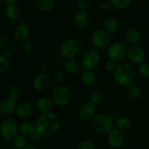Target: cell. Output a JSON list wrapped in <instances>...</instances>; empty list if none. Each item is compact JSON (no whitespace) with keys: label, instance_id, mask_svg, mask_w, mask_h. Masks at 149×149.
<instances>
[{"label":"cell","instance_id":"d6a6232c","mask_svg":"<svg viewBox=\"0 0 149 149\" xmlns=\"http://www.w3.org/2000/svg\"><path fill=\"white\" fill-rule=\"evenodd\" d=\"M66 79V75H65V71H57L54 75V80L57 85H63Z\"/></svg>","mask_w":149,"mask_h":149},{"label":"cell","instance_id":"d6986e66","mask_svg":"<svg viewBox=\"0 0 149 149\" xmlns=\"http://www.w3.org/2000/svg\"><path fill=\"white\" fill-rule=\"evenodd\" d=\"M53 106L54 103L52 98H49L47 96L39 97L36 103V109L39 113H41V114L52 112Z\"/></svg>","mask_w":149,"mask_h":149},{"label":"cell","instance_id":"e575fe53","mask_svg":"<svg viewBox=\"0 0 149 149\" xmlns=\"http://www.w3.org/2000/svg\"><path fill=\"white\" fill-rule=\"evenodd\" d=\"M22 47L23 49L27 53H31L35 49V44L33 43V41L30 39H27L24 42L22 43Z\"/></svg>","mask_w":149,"mask_h":149},{"label":"cell","instance_id":"f6af8a7d","mask_svg":"<svg viewBox=\"0 0 149 149\" xmlns=\"http://www.w3.org/2000/svg\"><path fill=\"white\" fill-rule=\"evenodd\" d=\"M23 149H37V148H36L35 145H33V144L32 143H30V144H27V145H26Z\"/></svg>","mask_w":149,"mask_h":149},{"label":"cell","instance_id":"c3c4849f","mask_svg":"<svg viewBox=\"0 0 149 149\" xmlns=\"http://www.w3.org/2000/svg\"><path fill=\"white\" fill-rule=\"evenodd\" d=\"M0 149H3L2 148H1V147H0Z\"/></svg>","mask_w":149,"mask_h":149},{"label":"cell","instance_id":"ab89813d","mask_svg":"<svg viewBox=\"0 0 149 149\" xmlns=\"http://www.w3.org/2000/svg\"><path fill=\"white\" fill-rule=\"evenodd\" d=\"M9 42V37L7 34H0V51L2 50L5 47H7Z\"/></svg>","mask_w":149,"mask_h":149},{"label":"cell","instance_id":"9c48e42d","mask_svg":"<svg viewBox=\"0 0 149 149\" xmlns=\"http://www.w3.org/2000/svg\"><path fill=\"white\" fill-rule=\"evenodd\" d=\"M127 51V49L124 44L116 42L111 44L110 46L107 48L106 54L109 59L118 63L126 58Z\"/></svg>","mask_w":149,"mask_h":149},{"label":"cell","instance_id":"f35d334b","mask_svg":"<svg viewBox=\"0 0 149 149\" xmlns=\"http://www.w3.org/2000/svg\"><path fill=\"white\" fill-rule=\"evenodd\" d=\"M13 54H14V51H13V48L10 47H5L1 52V55L7 59H10L13 56Z\"/></svg>","mask_w":149,"mask_h":149},{"label":"cell","instance_id":"6da1fadb","mask_svg":"<svg viewBox=\"0 0 149 149\" xmlns=\"http://www.w3.org/2000/svg\"><path fill=\"white\" fill-rule=\"evenodd\" d=\"M36 132L43 137H50L58 132L61 127V119L54 112L41 114L35 122Z\"/></svg>","mask_w":149,"mask_h":149},{"label":"cell","instance_id":"7402d4cb","mask_svg":"<svg viewBox=\"0 0 149 149\" xmlns=\"http://www.w3.org/2000/svg\"><path fill=\"white\" fill-rule=\"evenodd\" d=\"M36 131L35 124L30 121H24L18 125V132L25 137L30 138Z\"/></svg>","mask_w":149,"mask_h":149},{"label":"cell","instance_id":"1f68e13d","mask_svg":"<svg viewBox=\"0 0 149 149\" xmlns=\"http://www.w3.org/2000/svg\"><path fill=\"white\" fill-rule=\"evenodd\" d=\"M138 72L140 75L145 79L149 78V63L144 62L138 65Z\"/></svg>","mask_w":149,"mask_h":149},{"label":"cell","instance_id":"5bb4252c","mask_svg":"<svg viewBox=\"0 0 149 149\" xmlns=\"http://www.w3.org/2000/svg\"><path fill=\"white\" fill-rule=\"evenodd\" d=\"M34 108L30 102H22L16 106L15 113L20 119H27L33 115Z\"/></svg>","mask_w":149,"mask_h":149},{"label":"cell","instance_id":"30bf717a","mask_svg":"<svg viewBox=\"0 0 149 149\" xmlns=\"http://www.w3.org/2000/svg\"><path fill=\"white\" fill-rule=\"evenodd\" d=\"M126 58L129 63L132 65H138L145 62L146 58V52L141 46L135 45L130 47L127 51Z\"/></svg>","mask_w":149,"mask_h":149},{"label":"cell","instance_id":"603a6c76","mask_svg":"<svg viewBox=\"0 0 149 149\" xmlns=\"http://www.w3.org/2000/svg\"><path fill=\"white\" fill-rule=\"evenodd\" d=\"M81 79L84 85L87 87H91L94 85L97 81V76L93 71L84 70L81 73Z\"/></svg>","mask_w":149,"mask_h":149},{"label":"cell","instance_id":"bcb514c9","mask_svg":"<svg viewBox=\"0 0 149 149\" xmlns=\"http://www.w3.org/2000/svg\"><path fill=\"white\" fill-rule=\"evenodd\" d=\"M4 2H5L7 4H15L16 1L17 0H2Z\"/></svg>","mask_w":149,"mask_h":149},{"label":"cell","instance_id":"7bdbcfd3","mask_svg":"<svg viewBox=\"0 0 149 149\" xmlns=\"http://www.w3.org/2000/svg\"><path fill=\"white\" fill-rule=\"evenodd\" d=\"M42 138V137L36 131V132H35L29 138H30L31 141H33V142H38V141H40Z\"/></svg>","mask_w":149,"mask_h":149},{"label":"cell","instance_id":"484cf974","mask_svg":"<svg viewBox=\"0 0 149 149\" xmlns=\"http://www.w3.org/2000/svg\"><path fill=\"white\" fill-rule=\"evenodd\" d=\"M37 8L42 13L49 12L53 7L55 0H34Z\"/></svg>","mask_w":149,"mask_h":149},{"label":"cell","instance_id":"b9f144b4","mask_svg":"<svg viewBox=\"0 0 149 149\" xmlns=\"http://www.w3.org/2000/svg\"><path fill=\"white\" fill-rule=\"evenodd\" d=\"M51 63L48 61H45L42 63L41 64V68H42V72L44 73H48L49 69L51 68Z\"/></svg>","mask_w":149,"mask_h":149},{"label":"cell","instance_id":"ba28073f","mask_svg":"<svg viewBox=\"0 0 149 149\" xmlns=\"http://www.w3.org/2000/svg\"><path fill=\"white\" fill-rule=\"evenodd\" d=\"M92 43L97 49H107L111 44V36L104 29H97L92 35Z\"/></svg>","mask_w":149,"mask_h":149},{"label":"cell","instance_id":"7c38bea8","mask_svg":"<svg viewBox=\"0 0 149 149\" xmlns=\"http://www.w3.org/2000/svg\"><path fill=\"white\" fill-rule=\"evenodd\" d=\"M97 114V108L90 100L84 102L78 111V116L81 120L91 121Z\"/></svg>","mask_w":149,"mask_h":149},{"label":"cell","instance_id":"60d3db41","mask_svg":"<svg viewBox=\"0 0 149 149\" xmlns=\"http://www.w3.org/2000/svg\"><path fill=\"white\" fill-rule=\"evenodd\" d=\"M111 5L109 3V1H103V2L100 3V6H99V8L100 10L103 13H107V12L110 11V10L111 9Z\"/></svg>","mask_w":149,"mask_h":149},{"label":"cell","instance_id":"44dd1931","mask_svg":"<svg viewBox=\"0 0 149 149\" xmlns=\"http://www.w3.org/2000/svg\"><path fill=\"white\" fill-rule=\"evenodd\" d=\"M5 16L8 20L15 21L18 20L21 15V10L16 4H7L4 9Z\"/></svg>","mask_w":149,"mask_h":149},{"label":"cell","instance_id":"7dc6e473","mask_svg":"<svg viewBox=\"0 0 149 149\" xmlns=\"http://www.w3.org/2000/svg\"><path fill=\"white\" fill-rule=\"evenodd\" d=\"M4 149H17V148H16L15 147V146L12 143V144H8V145L6 146L5 148Z\"/></svg>","mask_w":149,"mask_h":149},{"label":"cell","instance_id":"d4e9b609","mask_svg":"<svg viewBox=\"0 0 149 149\" xmlns=\"http://www.w3.org/2000/svg\"><path fill=\"white\" fill-rule=\"evenodd\" d=\"M114 127L119 130L125 132L131 127V122L126 116H120L118 119L114 120Z\"/></svg>","mask_w":149,"mask_h":149},{"label":"cell","instance_id":"8fae6325","mask_svg":"<svg viewBox=\"0 0 149 149\" xmlns=\"http://www.w3.org/2000/svg\"><path fill=\"white\" fill-rule=\"evenodd\" d=\"M106 141L108 144L113 148H119L124 145L125 136L124 132L113 128L108 134H106Z\"/></svg>","mask_w":149,"mask_h":149},{"label":"cell","instance_id":"9a60e30c","mask_svg":"<svg viewBox=\"0 0 149 149\" xmlns=\"http://www.w3.org/2000/svg\"><path fill=\"white\" fill-rule=\"evenodd\" d=\"M30 35V29L26 23H19L15 27L13 31V38L20 43H23L29 39Z\"/></svg>","mask_w":149,"mask_h":149},{"label":"cell","instance_id":"4dcf8cb0","mask_svg":"<svg viewBox=\"0 0 149 149\" xmlns=\"http://www.w3.org/2000/svg\"><path fill=\"white\" fill-rule=\"evenodd\" d=\"M13 144L15 146L17 149H23L27 145V141H26V137L17 134L13 140Z\"/></svg>","mask_w":149,"mask_h":149},{"label":"cell","instance_id":"2e32d148","mask_svg":"<svg viewBox=\"0 0 149 149\" xmlns=\"http://www.w3.org/2000/svg\"><path fill=\"white\" fill-rule=\"evenodd\" d=\"M16 102L10 99V97L4 99L0 102V117H8L13 113L16 109Z\"/></svg>","mask_w":149,"mask_h":149},{"label":"cell","instance_id":"ee69618b","mask_svg":"<svg viewBox=\"0 0 149 149\" xmlns=\"http://www.w3.org/2000/svg\"><path fill=\"white\" fill-rule=\"evenodd\" d=\"M111 116L112 119H113V120H116V119H118V118L120 116V115H119V112L116 111H112L111 113Z\"/></svg>","mask_w":149,"mask_h":149},{"label":"cell","instance_id":"5b68a950","mask_svg":"<svg viewBox=\"0 0 149 149\" xmlns=\"http://www.w3.org/2000/svg\"><path fill=\"white\" fill-rule=\"evenodd\" d=\"M71 93L65 85H57L52 93V100L54 105L58 107H64L70 103Z\"/></svg>","mask_w":149,"mask_h":149},{"label":"cell","instance_id":"277c9868","mask_svg":"<svg viewBox=\"0 0 149 149\" xmlns=\"http://www.w3.org/2000/svg\"><path fill=\"white\" fill-rule=\"evenodd\" d=\"M81 50V44L75 39H67L59 47L60 56L64 61L74 60Z\"/></svg>","mask_w":149,"mask_h":149},{"label":"cell","instance_id":"3957f363","mask_svg":"<svg viewBox=\"0 0 149 149\" xmlns=\"http://www.w3.org/2000/svg\"><path fill=\"white\" fill-rule=\"evenodd\" d=\"M91 125L95 132L100 134H108L114 128V120L110 114L97 113L91 120Z\"/></svg>","mask_w":149,"mask_h":149},{"label":"cell","instance_id":"cb8c5ba5","mask_svg":"<svg viewBox=\"0 0 149 149\" xmlns=\"http://www.w3.org/2000/svg\"><path fill=\"white\" fill-rule=\"evenodd\" d=\"M63 69L65 74L74 76L79 74L80 71V67L74 60H68V61H64Z\"/></svg>","mask_w":149,"mask_h":149},{"label":"cell","instance_id":"836d02e7","mask_svg":"<svg viewBox=\"0 0 149 149\" xmlns=\"http://www.w3.org/2000/svg\"><path fill=\"white\" fill-rule=\"evenodd\" d=\"M10 68V62L9 59L4 58L0 54V74H4L8 71Z\"/></svg>","mask_w":149,"mask_h":149},{"label":"cell","instance_id":"83f0119b","mask_svg":"<svg viewBox=\"0 0 149 149\" xmlns=\"http://www.w3.org/2000/svg\"><path fill=\"white\" fill-rule=\"evenodd\" d=\"M21 87L17 84H13L10 88V93H9V97L14 100L15 102L17 101L21 95Z\"/></svg>","mask_w":149,"mask_h":149},{"label":"cell","instance_id":"d590c367","mask_svg":"<svg viewBox=\"0 0 149 149\" xmlns=\"http://www.w3.org/2000/svg\"><path fill=\"white\" fill-rule=\"evenodd\" d=\"M77 149H95V147L91 141L84 140L79 143Z\"/></svg>","mask_w":149,"mask_h":149},{"label":"cell","instance_id":"52a82bcc","mask_svg":"<svg viewBox=\"0 0 149 149\" xmlns=\"http://www.w3.org/2000/svg\"><path fill=\"white\" fill-rule=\"evenodd\" d=\"M100 55L98 52L93 49H87L84 51L81 57V65L84 70L93 71L97 68L100 63Z\"/></svg>","mask_w":149,"mask_h":149},{"label":"cell","instance_id":"ffe728a7","mask_svg":"<svg viewBox=\"0 0 149 149\" xmlns=\"http://www.w3.org/2000/svg\"><path fill=\"white\" fill-rule=\"evenodd\" d=\"M103 26H104V30H106L110 35H112L119 31L120 25L116 17L113 16H109L105 18Z\"/></svg>","mask_w":149,"mask_h":149},{"label":"cell","instance_id":"e0dca14e","mask_svg":"<svg viewBox=\"0 0 149 149\" xmlns=\"http://www.w3.org/2000/svg\"><path fill=\"white\" fill-rule=\"evenodd\" d=\"M73 23L78 30H84L87 29L90 23V18L87 12L78 11L74 16Z\"/></svg>","mask_w":149,"mask_h":149},{"label":"cell","instance_id":"74e56055","mask_svg":"<svg viewBox=\"0 0 149 149\" xmlns=\"http://www.w3.org/2000/svg\"><path fill=\"white\" fill-rule=\"evenodd\" d=\"M90 2L89 0H78L77 2V7L79 11H85L88 9Z\"/></svg>","mask_w":149,"mask_h":149},{"label":"cell","instance_id":"8d00e7d4","mask_svg":"<svg viewBox=\"0 0 149 149\" xmlns=\"http://www.w3.org/2000/svg\"><path fill=\"white\" fill-rule=\"evenodd\" d=\"M117 63L116 61H112L111 59H108L106 61V63H105V68H106V71L113 73L115 71L116 67H117Z\"/></svg>","mask_w":149,"mask_h":149},{"label":"cell","instance_id":"f1b7e54d","mask_svg":"<svg viewBox=\"0 0 149 149\" xmlns=\"http://www.w3.org/2000/svg\"><path fill=\"white\" fill-rule=\"evenodd\" d=\"M112 7L117 10H122L129 7L132 0H109Z\"/></svg>","mask_w":149,"mask_h":149},{"label":"cell","instance_id":"4fadbf2b","mask_svg":"<svg viewBox=\"0 0 149 149\" xmlns=\"http://www.w3.org/2000/svg\"><path fill=\"white\" fill-rule=\"evenodd\" d=\"M51 84V78L47 73H39L32 81V87L36 91L43 92Z\"/></svg>","mask_w":149,"mask_h":149},{"label":"cell","instance_id":"ac0fdd59","mask_svg":"<svg viewBox=\"0 0 149 149\" xmlns=\"http://www.w3.org/2000/svg\"><path fill=\"white\" fill-rule=\"evenodd\" d=\"M124 39L125 42L130 45V47L137 45L141 39V33L139 30L135 27H130L125 31L124 34Z\"/></svg>","mask_w":149,"mask_h":149},{"label":"cell","instance_id":"4316f807","mask_svg":"<svg viewBox=\"0 0 149 149\" xmlns=\"http://www.w3.org/2000/svg\"><path fill=\"white\" fill-rule=\"evenodd\" d=\"M127 94L132 100H138L141 96L142 92H141V88L135 85V84H132L128 87Z\"/></svg>","mask_w":149,"mask_h":149},{"label":"cell","instance_id":"7a4b0ae2","mask_svg":"<svg viewBox=\"0 0 149 149\" xmlns=\"http://www.w3.org/2000/svg\"><path fill=\"white\" fill-rule=\"evenodd\" d=\"M113 77L118 84L129 87L133 84L136 78V69L130 63L119 64L113 72Z\"/></svg>","mask_w":149,"mask_h":149},{"label":"cell","instance_id":"f546056e","mask_svg":"<svg viewBox=\"0 0 149 149\" xmlns=\"http://www.w3.org/2000/svg\"><path fill=\"white\" fill-rule=\"evenodd\" d=\"M103 93H102L100 90H95L94 91L92 92L91 94L90 95L89 100H90L93 104L97 106L99 103H101V101L103 100Z\"/></svg>","mask_w":149,"mask_h":149},{"label":"cell","instance_id":"8992f818","mask_svg":"<svg viewBox=\"0 0 149 149\" xmlns=\"http://www.w3.org/2000/svg\"><path fill=\"white\" fill-rule=\"evenodd\" d=\"M18 134V125L12 118H6L0 125V135L5 143L13 141Z\"/></svg>","mask_w":149,"mask_h":149}]
</instances>
